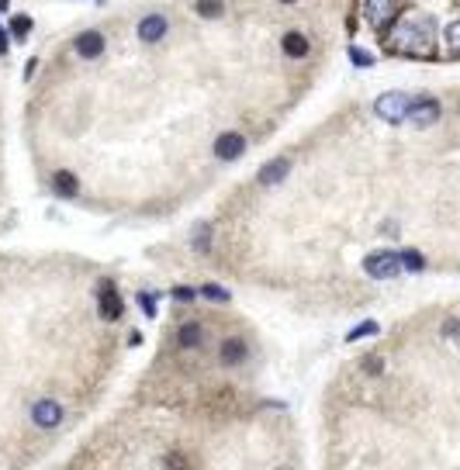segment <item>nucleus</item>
Segmentation results:
<instances>
[{"label":"nucleus","instance_id":"nucleus-1","mask_svg":"<svg viewBox=\"0 0 460 470\" xmlns=\"http://www.w3.org/2000/svg\"><path fill=\"white\" fill-rule=\"evenodd\" d=\"M429 42H432V21L429 18H412V21L401 25V32L394 35V49L398 52H412V56L429 52Z\"/></svg>","mask_w":460,"mask_h":470},{"label":"nucleus","instance_id":"nucleus-2","mask_svg":"<svg viewBox=\"0 0 460 470\" xmlns=\"http://www.w3.org/2000/svg\"><path fill=\"white\" fill-rule=\"evenodd\" d=\"M408 107H412V97L401 94V90H391V94L377 97V104H374V111H377L384 122H391V125H398V122L408 118Z\"/></svg>","mask_w":460,"mask_h":470},{"label":"nucleus","instance_id":"nucleus-3","mask_svg":"<svg viewBox=\"0 0 460 470\" xmlns=\"http://www.w3.org/2000/svg\"><path fill=\"white\" fill-rule=\"evenodd\" d=\"M363 270L370 277H398L401 274V256H394V252H374V256L363 259Z\"/></svg>","mask_w":460,"mask_h":470},{"label":"nucleus","instance_id":"nucleus-4","mask_svg":"<svg viewBox=\"0 0 460 470\" xmlns=\"http://www.w3.org/2000/svg\"><path fill=\"white\" fill-rule=\"evenodd\" d=\"M436 118H440V100H432V97L412 100V107H408V122H412L415 128H429Z\"/></svg>","mask_w":460,"mask_h":470},{"label":"nucleus","instance_id":"nucleus-5","mask_svg":"<svg viewBox=\"0 0 460 470\" xmlns=\"http://www.w3.org/2000/svg\"><path fill=\"white\" fill-rule=\"evenodd\" d=\"M32 422L38 425V429H52V425H59V422H63V408H59V401H52V398L35 401L32 405Z\"/></svg>","mask_w":460,"mask_h":470},{"label":"nucleus","instance_id":"nucleus-6","mask_svg":"<svg viewBox=\"0 0 460 470\" xmlns=\"http://www.w3.org/2000/svg\"><path fill=\"white\" fill-rule=\"evenodd\" d=\"M398 11V0H367V21L374 28H384Z\"/></svg>","mask_w":460,"mask_h":470},{"label":"nucleus","instance_id":"nucleus-7","mask_svg":"<svg viewBox=\"0 0 460 470\" xmlns=\"http://www.w3.org/2000/svg\"><path fill=\"white\" fill-rule=\"evenodd\" d=\"M242 149H246V139L242 135H235V131H229V135H222L218 142H215V156L225 159V163H232V159L242 156Z\"/></svg>","mask_w":460,"mask_h":470},{"label":"nucleus","instance_id":"nucleus-8","mask_svg":"<svg viewBox=\"0 0 460 470\" xmlns=\"http://www.w3.org/2000/svg\"><path fill=\"white\" fill-rule=\"evenodd\" d=\"M100 52H104V35L100 32L76 35V56H83V59H98Z\"/></svg>","mask_w":460,"mask_h":470},{"label":"nucleus","instance_id":"nucleus-9","mask_svg":"<svg viewBox=\"0 0 460 470\" xmlns=\"http://www.w3.org/2000/svg\"><path fill=\"white\" fill-rule=\"evenodd\" d=\"M163 35H166V18L163 14H149V18L138 21V38H142V42H160Z\"/></svg>","mask_w":460,"mask_h":470},{"label":"nucleus","instance_id":"nucleus-10","mask_svg":"<svg viewBox=\"0 0 460 470\" xmlns=\"http://www.w3.org/2000/svg\"><path fill=\"white\" fill-rule=\"evenodd\" d=\"M281 45H284V52H288L291 59H301V56H308V38H305L301 32H288Z\"/></svg>","mask_w":460,"mask_h":470},{"label":"nucleus","instance_id":"nucleus-11","mask_svg":"<svg viewBox=\"0 0 460 470\" xmlns=\"http://www.w3.org/2000/svg\"><path fill=\"white\" fill-rule=\"evenodd\" d=\"M52 187H56V194L59 197H76L80 194V184L66 173V170H59V173H52Z\"/></svg>","mask_w":460,"mask_h":470},{"label":"nucleus","instance_id":"nucleus-12","mask_svg":"<svg viewBox=\"0 0 460 470\" xmlns=\"http://www.w3.org/2000/svg\"><path fill=\"white\" fill-rule=\"evenodd\" d=\"M100 312H104V318H111V322L122 315V301H118L114 287H104V294H100Z\"/></svg>","mask_w":460,"mask_h":470},{"label":"nucleus","instance_id":"nucleus-13","mask_svg":"<svg viewBox=\"0 0 460 470\" xmlns=\"http://www.w3.org/2000/svg\"><path fill=\"white\" fill-rule=\"evenodd\" d=\"M222 360L225 363H242L246 360V343L242 339H225L222 343Z\"/></svg>","mask_w":460,"mask_h":470},{"label":"nucleus","instance_id":"nucleus-14","mask_svg":"<svg viewBox=\"0 0 460 470\" xmlns=\"http://www.w3.org/2000/svg\"><path fill=\"white\" fill-rule=\"evenodd\" d=\"M284 173H288V159H277V163H270L260 173V184H277Z\"/></svg>","mask_w":460,"mask_h":470},{"label":"nucleus","instance_id":"nucleus-15","mask_svg":"<svg viewBox=\"0 0 460 470\" xmlns=\"http://www.w3.org/2000/svg\"><path fill=\"white\" fill-rule=\"evenodd\" d=\"M197 14H201V18H215V14H222V0H201V4H197Z\"/></svg>","mask_w":460,"mask_h":470},{"label":"nucleus","instance_id":"nucleus-16","mask_svg":"<svg viewBox=\"0 0 460 470\" xmlns=\"http://www.w3.org/2000/svg\"><path fill=\"white\" fill-rule=\"evenodd\" d=\"M401 266H408V270H423V256H419V252H401Z\"/></svg>","mask_w":460,"mask_h":470},{"label":"nucleus","instance_id":"nucleus-17","mask_svg":"<svg viewBox=\"0 0 460 470\" xmlns=\"http://www.w3.org/2000/svg\"><path fill=\"white\" fill-rule=\"evenodd\" d=\"M180 343H184V346H197V343H201V329H197V325H191V329H184Z\"/></svg>","mask_w":460,"mask_h":470},{"label":"nucleus","instance_id":"nucleus-18","mask_svg":"<svg viewBox=\"0 0 460 470\" xmlns=\"http://www.w3.org/2000/svg\"><path fill=\"white\" fill-rule=\"evenodd\" d=\"M447 45H450V52H460V21L447 32Z\"/></svg>","mask_w":460,"mask_h":470},{"label":"nucleus","instance_id":"nucleus-19","mask_svg":"<svg viewBox=\"0 0 460 470\" xmlns=\"http://www.w3.org/2000/svg\"><path fill=\"white\" fill-rule=\"evenodd\" d=\"M11 28H14L18 38H25V35L32 32V21H28V18H14V25H11Z\"/></svg>","mask_w":460,"mask_h":470},{"label":"nucleus","instance_id":"nucleus-20","mask_svg":"<svg viewBox=\"0 0 460 470\" xmlns=\"http://www.w3.org/2000/svg\"><path fill=\"white\" fill-rule=\"evenodd\" d=\"M370 332H377V325H374V322H367V325H360V329H353V339H360V336H370Z\"/></svg>","mask_w":460,"mask_h":470},{"label":"nucleus","instance_id":"nucleus-21","mask_svg":"<svg viewBox=\"0 0 460 470\" xmlns=\"http://www.w3.org/2000/svg\"><path fill=\"white\" fill-rule=\"evenodd\" d=\"M443 332H447V336H457V332H460V322H447V325H443Z\"/></svg>","mask_w":460,"mask_h":470},{"label":"nucleus","instance_id":"nucleus-22","mask_svg":"<svg viewBox=\"0 0 460 470\" xmlns=\"http://www.w3.org/2000/svg\"><path fill=\"white\" fill-rule=\"evenodd\" d=\"M353 59H357L360 66H367V63H370V56H367V52H353Z\"/></svg>","mask_w":460,"mask_h":470},{"label":"nucleus","instance_id":"nucleus-23","mask_svg":"<svg viewBox=\"0 0 460 470\" xmlns=\"http://www.w3.org/2000/svg\"><path fill=\"white\" fill-rule=\"evenodd\" d=\"M281 4H295V0H281Z\"/></svg>","mask_w":460,"mask_h":470}]
</instances>
